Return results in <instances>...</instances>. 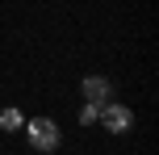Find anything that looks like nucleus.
I'll return each instance as SVG.
<instances>
[{
	"instance_id": "f257e3e1",
	"label": "nucleus",
	"mask_w": 159,
	"mask_h": 155,
	"mask_svg": "<svg viewBox=\"0 0 159 155\" xmlns=\"http://www.w3.org/2000/svg\"><path fill=\"white\" fill-rule=\"evenodd\" d=\"M25 134H30V143L38 151H55L59 147V126L50 122V117H34V122L25 126Z\"/></svg>"
},
{
	"instance_id": "f03ea898",
	"label": "nucleus",
	"mask_w": 159,
	"mask_h": 155,
	"mask_svg": "<svg viewBox=\"0 0 159 155\" xmlns=\"http://www.w3.org/2000/svg\"><path fill=\"white\" fill-rule=\"evenodd\" d=\"M101 122L109 126L113 134H126L130 126H134V113H130L126 105H101Z\"/></svg>"
},
{
	"instance_id": "7ed1b4c3",
	"label": "nucleus",
	"mask_w": 159,
	"mask_h": 155,
	"mask_svg": "<svg viewBox=\"0 0 159 155\" xmlns=\"http://www.w3.org/2000/svg\"><path fill=\"white\" fill-rule=\"evenodd\" d=\"M109 80H101V75H88V80H84V97L88 101H92V105H105V101H109Z\"/></svg>"
},
{
	"instance_id": "20e7f679",
	"label": "nucleus",
	"mask_w": 159,
	"mask_h": 155,
	"mask_svg": "<svg viewBox=\"0 0 159 155\" xmlns=\"http://www.w3.org/2000/svg\"><path fill=\"white\" fill-rule=\"evenodd\" d=\"M0 126H4V130H21V113H17V109H4V113H0Z\"/></svg>"
},
{
	"instance_id": "39448f33",
	"label": "nucleus",
	"mask_w": 159,
	"mask_h": 155,
	"mask_svg": "<svg viewBox=\"0 0 159 155\" xmlns=\"http://www.w3.org/2000/svg\"><path fill=\"white\" fill-rule=\"evenodd\" d=\"M101 117V105H84V113H80V122H96Z\"/></svg>"
}]
</instances>
